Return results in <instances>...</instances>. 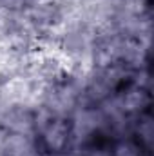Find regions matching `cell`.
I'll list each match as a JSON object with an SVG mask.
<instances>
[{
	"mask_svg": "<svg viewBox=\"0 0 154 156\" xmlns=\"http://www.w3.org/2000/svg\"><path fill=\"white\" fill-rule=\"evenodd\" d=\"M113 156H149L151 153H145L132 138H118L111 145Z\"/></svg>",
	"mask_w": 154,
	"mask_h": 156,
	"instance_id": "1",
	"label": "cell"
}]
</instances>
